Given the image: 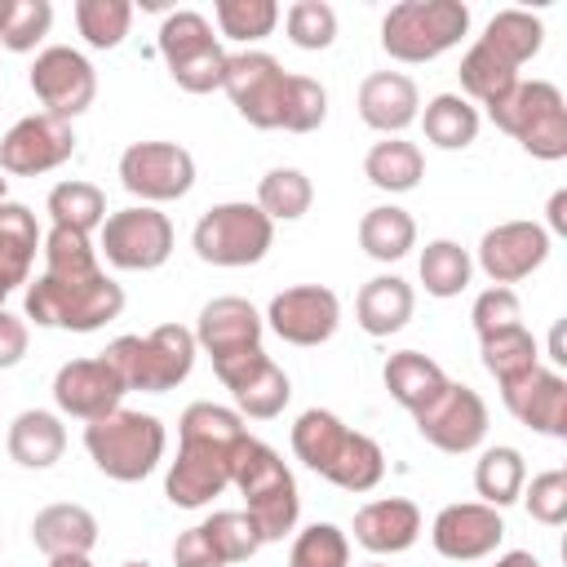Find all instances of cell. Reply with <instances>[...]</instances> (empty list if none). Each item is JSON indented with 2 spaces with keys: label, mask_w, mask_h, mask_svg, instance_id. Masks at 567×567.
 Segmentation results:
<instances>
[{
  "label": "cell",
  "mask_w": 567,
  "mask_h": 567,
  "mask_svg": "<svg viewBox=\"0 0 567 567\" xmlns=\"http://www.w3.org/2000/svg\"><path fill=\"white\" fill-rule=\"evenodd\" d=\"M443 385H447L443 368H439L434 359L416 354V350H399V354H390V363H385V390H390L408 412H421Z\"/></svg>",
  "instance_id": "cell-31"
},
{
  "label": "cell",
  "mask_w": 567,
  "mask_h": 567,
  "mask_svg": "<svg viewBox=\"0 0 567 567\" xmlns=\"http://www.w3.org/2000/svg\"><path fill=\"white\" fill-rule=\"evenodd\" d=\"M412 244H416V221H412L403 208L385 204V208H368V213H363V221H359V248H363L368 257H377V261H399Z\"/></svg>",
  "instance_id": "cell-33"
},
{
  "label": "cell",
  "mask_w": 567,
  "mask_h": 567,
  "mask_svg": "<svg viewBox=\"0 0 567 567\" xmlns=\"http://www.w3.org/2000/svg\"><path fill=\"white\" fill-rule=\"evenodd\" d=\"M545 257H549V235L536 221H501L478 244V266L496 288L527 279Z\"/></svg>",
  "instance_id": "cell-21"
},
{
  "label": "cell",
  "mask_w": 567,
  "mask_h": 567,
  "mask_svg": "<svg viewBox=\"0 0 567 567\" xmlns=\"http://www.w3.org/2000/svg\"><path fill=\"white\" fill-rule=\"evenodd\" d=\"M128 390L142 394H164L173 385H182L195 368V332L182 323H159L151 337H115L102 350Z\"/></svg>",
  "instance_id": "cell-7"
},
{
  "label": "cell",
  "mask_w": 567,
  "mask_h": 567,
  "mask_svg": "<svg viewBox=\"0 0 567 567\" xmlns=\"http://www.w3.org/2000/svg\"><path fill=\"white\" fill-rule=\"evenodd\" d=\"M372 567H381V563H372Z\"/></svg>",
  "instance_id": "cell-55"
},
{
  "label": "cell",
  "mask_w": 567,
  "mask_h": 567,
  "mask_svg": "<svg viewBox=\"0 0 567 567\" xmlns=\"http://www.w3.org/2000/svg\"><path fill=\"white\" fill-rule=\"evenodd\" d=\"M248 430L239 412L221 403H190L177 421V461L168 465L164 492L182 509H199L213 496H221L235 478V456L244 447Z\"/></svg>",
  "instance_id": "cell-2"
},
{
  "label": "cell",
  "mask_w": 567,
  "mask_h": 567,
  "mask_svg": "<svg viewBox=\"0 0 567 567\" xmlns=\"http://www.w3.org/2000/svg\"><path fill=\"white\" fill-rule=\"evenodd\" d=\"M22 354H27V323L0 310V368H13Z\"/></svg>",
  "instance_id": "cell-49"
},
{
  "label": "cell",
  "mask_w": 567,
  "mask_h": 567,
  "mask_svg": "<svg viewBox=\"0 0 567 567\" xmlns=\"http://www.w3.org/2000/svg\"><path fill=\"white\" fill-rule=\"evenodd\" d=\"M416 84L399 71H377L359 84V115L368 128L381 133H403L416 120Z\"/></svg>",
  "instance_id": "cell-26"
},
{
  "label": "cell",
  "mask_w": 567,
  "mask_h": 567,
  "mask_svg": "<svg viewBox=\"0 0 567 567\" xmlns=\"http://www.w3.org/2000/svg\"><path fill=\"white\" fill-rule=\"evenodd\" d=\"M288 40L297 49H328L337 40V13L323 0H297L288 9Z\"/></svg>",
  "instance_id": "cell-46"
},
{
  "label": "cell",
  "mask_w": 567,
  "mask_h": 567,
  "mask_svg": "<svg viewBox=\"0 0 567 567\" xmlns=\"http://www.w3.org/2000/svg\"><path fill=\"white\" fill-rule=\"evenodd\" d=\"M195 341L208 350L213 368H217V363H230V359H239V354L261 350V315H257L252 301H244V297H213V301L199 310Z\"/></svg>",
  "instance_id": "cell-22"
},
{
  "label": "cell",
  "mask_w": 567,
  "mask_h": 567,
  "mask_svg": "<svg viewBox=\"0 0 567 567\" xmlns=\"http://www.w3.org/2000/svg\"><path fill=\"white\" fill-rule=\"evenodd\" d=\"M124 310V288L106 279L89 235L53 226L44 235V275L27 288V319L40 328L93 332Z\"/></svg>",
  "instance_id": "cell-1"
},
{
  "label": "cell",
  "mask_w": 567,
  "mask_h": 567,
  "mask_svg": "<svg viewBox=\"0 0 567 567\" xmlns=\"http://www.w3.org/2000/svg\"><path fill=\"white\" fill-rule=\"evenodd\" d=\"M292 452H297V461H306L319 478L337 483L341 492H372L385 474V456H381L377 439L341 425L323 408H310L297 416Z\"/></svg>",
  "instance_id": "cell-4"
},
{
  "label": "cell",
  "mask_w": 567,
  "mask_h": 567,
  "mask_svg": "<svg viewBox=\"0 0 567 567\" xmlns=\"http://www.w3.org/2000/svg\"><path fill=\"white\" fill-rule=\"evenodd\" d=\"M275 221L257 204H217L195 221V252L208 266H252L266 257Z\"/></svg>",
  "instance_id": "cell-11"
},
{
  "label": "cell",
  "mask_w": 567,
  "mask_h": 567,
  "mask_svg": "<svg viewBox=\"0 0 567 567\" xmlns=\"http://www.w3.org/2000/svg\"><path fill=\"white\" fill-rule=\"evenodd\" d=\"M0 204H4V177H0Z\"/></svg>",
  "instance_id": "cell-54"
},
{
  "label": "cell",
  "mask_w": 567,
  "mask_h": 567,
  "mask_svg": "<svg viewBox=\"0 0 567 567\" xmlns=\"http://www.w3.org/2000/svg\"><path fill=\"white\" fill-rule=\"evenodd\" d=\"M213 372L221 377V385L230 390V399L239 403V412L252 416V421H270V416H279L284 403L292 399L288 372H284L266 350L239 354V359H230V363H217Z\"/></svg>",
  "instance_id": "cell-20"
},
{
  "label": "cell",
  "mask_w": 567,
  "mask_h": 567,
  "mask_svg": "<svg viewBox=\"0 0 567 567\" xmlns=\"http://www.w3.org/2000/svg\"><path fill=\"white\" fill-rule=\"evenodd\" d=\"M120 182L146 204L182 199L195 186V159L177 142H133L120 155Z\"/></svg>",
  "instance_id": "cell-12"
},
{
  "label": "cell",
  "mask_w": 567,
  "mask_h": 567,
  "mask_svg": "<svg viewBox=\"0 0 567 567\" xmlns=\"http://www.w3.org/2000/svg\"><path fill=\"white\" fill-rule=\"evenodd\" d=\"M120 567H151V563H120Z\"/></svg>",
  "instance_id": "cell-53"
},
{
  "label": "cell",
  "mask_w": 567,
  "mask_h": 567,
  "mask_svg": "<svg viewBox=\"0 0 567 567\" xmlns=\"http://www.w3.org/2000/svg\"><path fill=\"white\" fill-rule=\"evenodd\" d=\"M487 115L527 155H536V159L567 155V102L549 80H518L496 106H487Z\"/></svg>",
  "instance_id": "cell-8"
},
{
  "label": "cell",
  "mask_w": 567,
  "mask_h": 567,
  "mask_svg": "<svg viewBox=\"0 0 567 567\" xmlns=\"http://www.w3.org/2000/svg\"><path fill=\"white\" fill-rule=\"evenodd\" d=\"M549 226H554V230H567V195H563V190L549 199Z\"/></svg>",
  "instance_id": "cell-50"
},
{
  "label": "cell",
  "mask_w": 567,
  "mask_h": 567,
  "mask_svg": "<svg viewBox=\"0 0 567 567\" xmlns=\"http://www.w3.org/2000/svg\"><path fill=\"white\" fill-rule=\"evenodd\" d=\"M133 4L128 0H75V27L93 49H115L128 35Z\"/></svg>",
  "instance_id": "cell-43"
},
{
  "label": "cell",
  "mask_w": 567,
  "mask_h": 567,
  "mask_svg": "<svg viewBox=\"0 0 567 567\" xmlns=\"http://www.w3.org/2000/svg\"><path fill=\"white\" fill-rule=\"evenodd\" d=\"M492 567H540V563H536L527 549H509V554H501Z\"/></svg>",
  "instance_id": "cell-51"
},
{
  "label": "cell",
  "mask_w": 567,
  "mask_h": 567,
  "mask_svg": "<svg viewBox=\"0 0 567 567\" xmlns=\"http://www.w3.org/2000/svg\"><path fill=\"white\" fill-rule=\"evenodd\" d=\"M470 319H474V332L487 337V332H501V328H509V323H523V310H518V297H514L509 288H487V292L474 301Z\"/></svg>",
  "instance_id": "cell-48"
},
{
  "label": "cell",
  "mask_w": 567,
  "mask_h": 567,
  "mask_svg": "<svg viewBox=\"0 0 567 567\" xmlns=\"http://www.w3.org/2000/svg\"><path fill=\"white\" fill-rule=\"evenodd\" d=\"M266 319H270L279 341H288V346H319V341H328L337 332L341 301L323 284H301V288H284L270 301Z\"/></svg>",
  "instance_id": "cell-19"
},
{
  "label": "cell",
  "mask_w": 567,
  "mask_h": 567,
  "mask_svg": "<svg viewBox=\"0 0 567 567\" xmlns=\"http://www.w3.org/2000/svg\"><path fill=\"white\" fill-rule=\"evenodd\" d=\"M430 536H434V549H439L443 558L474 563V558H483V554H492V549L501 545L505 523H501V514H496L492 505H483V501H465V505H447V509H439Z\"/></svg>",
  "instance_id": "cell-24"
},
{
  "label": "cell",
  "mask_w": 567,
  "mask_h": 567,
  "mask_svg": "<svg viewBox=\"0 0 567 567\" xmlns=\"http://www.w3.org/2000/svg\"><path fill=\"white\" fill-rule=\"evenodd\" d=\"M461 89L470 93V97H478L483 106H496L514 84H518V71L509 66V62H501L487 44H474L465 58H461Z\"/></svg>",
  "instance_id": "cell-38"
},
{
  "label": "cell",
  "mask_w": 567,
  "mask_h": 567,
  "mask_svg": "<svg viewBox=\"0 0 567 567\" xmlns=\"http://www.w3.org/2000/svg\"><path fill=\"white\" fill-rule=\"evenodd\" d=\"M363 173H368V182L381 186V190H412V186L421 182V173H425V159H421V151H416L412 142L390 137V142H377V146L368 151Z\"/></svg>",
  "instance_id": "cell-36"
},
{
  "label": "cell",
  "mask_w": 567,
  "mask_h": 567,
  "mask_svg": "<svg viewBox=\"0 0 567 567\" xmlns=\"http://www.w3.org/2000/svg\"><path fill=\"white\" fill-rule=\"evenodd\" d=\"M421 284L434 297H456L470 284V252L452 239H434L421 252Z\"/></svg>",
  "instance_id": "cell-41"
},
{
  "label": "cell",
  "mask_w": 567,
  "mask_h": 567,
  "mask_svg": "<svg viewBox=\"0 0 567 567\" xmlns=\"http://www.w3.org/2000/svg\"><path fill=\"white\" fill-rule=\"evenodd\" d=\"M159 53L168 62V75L186 89V93H213L221 89L226 75V53L208 27L204 13L195 9H177L164 18L159 27Z\"/></svg>",
  "instance_id": "cell-10"
},
{
  "label": "cell",
  "mask_w": 567,
  "mask_h": 567,
  "mask_svg": "<svg viewBox=\"0 0 567 567\" xmlns=\"http://www.w3.org/2000/svg\"><path fill=\"white\" fill-rule=\"evenodd\" d=\"M421 536V509L412 501H372L354 514V540L372 554H403Z\"/></svg>",
  "instance_id": "cell-25"
},
{
  "label": "cell",
  "mask_w": 567,
  "mask_h": 567,
  "mask_svg": "<svg viewBox=\"0 0 567 567\" xmlns=\"http://www.w3.org/2000/svg\"><path fill=\"white\" fill-rule=\"evenodd\" d=\"M501 399L505 408L527 425V430H540V434H554V439H567V381L549 368H532L514 381L501 385Z\"/></svg>",
  "instance_id": "cell-23"
},
{
  "label": "cell",
  "mask_w": 567,
  "mask_h": 567,
  "mask_svg": "<svg viewBox=\"0 0 567 567\" xmlns=\"http://www.w3.org/2000/svg\"><path fill=\"white\" fill-rule=\"evenodd\" d=\"M62 447H66V430L53 412L31 408L9 425V456L27 470H49L62 456Z\"/></svg>",
  "instance_id": "cell-30"
},
{
  "label": "cell",
  "mask_w": 567,
  "mask_h": 567,
  "mask_svg": "<svg viewBox=\"0 0 567 567\" xmlns=\"http://www.w3.org/2000/svg\"><path fill=\"white\" fill-rule=\"evenodd\" d=\"M315 199V186L301 168H270L257 186V208L270 221H297Z\"/></svg>",
  "instance_id": "cell-39"
},
{
  "label": "cell",
  "mask_w": 567,
  "mask_h": 567,
  "mask_svg": "<svg viewBox=\"0 0 567 567\" xmlns=\"http://www.w3.org/2000/svg\"><path fill=\"white\" fill-rule=\"evenodd\" d=\"M49 213H53V226L89 235L106 217V195L93 182H58L49 190Z\"/></svg>",
  "instance_id": "cell-40"
},
{
  "label": "cell",
  "mask_w": 567,
  "mask_h": 567,
  "mask_svg": "<svg viewBox=\"0 0 567 567\" xmlns=\"http://www.w3.org/2000/svg\"><path fill=\"white\" fill-rule=\"evenodd\" d=\"M75 155V133L66 120L53 115H27L0 137V168L13 177H35Z\"/></svg>",
  "instance_id": "cell-16"
},
{
  "label": "cell",
  "mask_w": 567,
  "mask_h": 567,
  "mask_svg": "<svg viewBox=\"0 0 567 567\" xmlns=\"http://www.w3.org/2000/svg\"><path fill=\"white\" fill-rule=\"evenodd\" d=\"M470 31V9L461 0H403L381 22V49L399 62H430L461 44Z\"/></svg>",
  "instance_id": "cell-9"
},
{
  "label": "cell",
  "mask_w": 567,
  "mask_h": 567,
  "mask_svg": "<svg viewBox=\"0 0 567 567\" xmlns=\"http://www.w3.org/2000/svg\"><path fill=\"white\" fill-rule=\"evenodd\" d=\"M346 563H350V545H346V532L332 523L306 527L288 554V567H346Z\"/></svg>",
  "instance_id": "cell-45"
},
{
  "label": "cell",
  "mask_w": 567,
  "mask_h": 567,
  "mask_svg": "<svg viewBox=\"0 0 567 567\" xmlns=\"http://www.w3.org/2000/svg\"><path fill=\"white\" fill-rule=\"evenodd\" d=\"M478 346H483V368L505 385V381H514V377H523V372H532L536 368V337L523 328V323H509V328H501V332H487V337H478Z\"/></svg>",
  "instance_id": "cell-37"
},
{
  "label": "cell",
  "mask_w": 567,
  "mask_h": 567,
  "mask_svg": "<svg viewBox=\"0 0 567 567\" xmlns=\"http://www.w3.org/2000/svg\"><path fill=\"white\" fill-rule=\"evenodd\" d=\"M239 492H244V514L257 532V540H284L292 527H297V483L288 474V465L279 461L275 447H266L261 439H244L239 456H235V478H230Z\"/></svg>",
  "instance_id": "cell-5"
},
{
  "label": "cell",
  "mask_w": 567,
  "mask_h": 567,
  "mask_svg": "<svg viewBox=\"0 0 567 567\" xmlns=\"http://www.w3.org/2000/svg\"><path fill=\"white\" fill-rule=\"evenodd\" d=\"M540 40H545L540 18H532V13H523V9H501V13L487 22V31L478 35V44H487V49H492L501 62H509L514 71H518L527 58L540 53Z\"/></svg>",
  "instance_id": "cell-32"
},
{
  "label": "cell",
  "mask_w": 567,
  "mask_h": 567,
  "mask_svg": "<svg viewBox=\"0 0 567 567\" xmlns=\"http://www.w3.org/2000/svg\"><path fill=\"white\" fill-rule=\"evenodd\" d=\"M523 478H527V465H523L518 447H487L478 456V465H474V487H478L483 505H492V509L518 501Z\"/></svg>",
  "instance_id": "cell-35"
},
{
  "label": "cell",
  "mask_w": 567,
  "mask_h": 567,
  "mask_svg": "<svg viewBox=\"0 0 567 567\" xmlns=\"http://www.w3.org/2000/svg\"><path fill=\"white\" fill-rule=\"evenodd\" d=\"M49 567H93L89 554H62V558H49Z\"/></svg>",
  "instance_id": "cell-52"
},
{
  "label": "cell",
  "mask_w": 567,
  "mask_h": 567,
  "mask_svg": "<svg viewBox=\"0 0 567 567\" xmlns=\"http://www.w3.org/2000/svg\"><path fill=\"white\" fill-rule=\"evenodd\" d=\"M31 93L44 102V115L75 120L80 111L93 106L97 75H93V66H89L84 53L66 49V44H49L35 58V66H31Z\"/></svg>",
  "instance_id": "cell-15"
},
{
  "label": "cell",
  "mask_w": 567,
  "mask_h": 567,
  "mask_svg": "<svg viewBox=\"0 0 567 567\" xmlns=\"http://www.w3.org/2000/svg\"><path fill=\"white\" fill-rule=\"evenodd\" d=\"M257 532L248 523V514L239 509H217L213 518H204L199 527L182 532L173 545V563L177 567H226V563H244L257 554Z\"/></svg>",
  "instance_id": "cell-18"
},
{
  "label": "cell",
  "mask_w": 567,
  "mask_h": 567,
  "mask_svg": "<svg viewBox=\"0 0 567 567\" xmlns=\"http://www.w3.org/2000/svg\"><path fill=\"white\" fill-rule=\"evenodd\" d=\"M421 124H425V137H430L434 146H443V151H461V146H470V142L478 137V111H474L461 93H439V97H430Z\"/></svg>",
  "instance_id": "cell-34"
},
{
  "label": "cell",
  "mask_w": 567,
  "mask_h": 567,
  "mask_svg": "<svg viewBox=\"0 0 567 567\" xmlns=\"http://www.w3.org/2000/svg\"><path fill=\"white\" fill-rule=\"evenodd\" d=\"M412 416H416L421 439L434 443L439 452H452V456L474 452V447L483 443V434H487V403H483L470 385H461V381H447V385H443L421 412H412Z\"/></svg>",
  "instance_id": "cell-14"
},
{
  "label": "cell",
  "mask_w": 567,
  "mask_h": 567,
  "mask_svg": "<svg viewBox=\"0 0 567 567\" xmlns=\"http://www.w3.org/2000/svg\"><path fill=\"white\" fill-rule=\"evenodd\" d=\"M221 89L230 93L235 111L252 128H288L310 133L328 115V93L310 75H288L270 53H235L226 58Z\"/></svg>",
  "instance_id": "cell-3"
},
{
  "label": "cell",
  "mask_w": 567,
  "mask_h": 567,
  "mask_svg": "<svg viewBox=\"0 0 567 567\" xmlns=\"http://www.w3.org/2000/svg\"><path fill=\"white\" fill-rule=\"evenodd\" d=\"M40 244H44V239H40V226H35L31 208L4 199V204H0V301H4L18 284H27ZM0 310H4V306H0Z\"/></svg>",
  "instance_id": "cell-27"
},
{
  "label": "cell",
  "mask_w": 567,
  "mask_h": 567,
  "mask_svg": "<svg viewBox=\"0 0 567 567\" xmlns=\"http://www.w3.org/2000/svg\"><path fill=\"white\" fill-rule=\"evenodd\" d=\"M53 22V4L49 0H0V44L13 53H27L44 40Z\"/></svg>",
  "instance_id": "cell-42"
},
{
  "label": "cell",
  "mask_w": 567,
  "mask_h": 567,
  "mask_svg": "<svg viewBox=\"0 0 567 567\" xmlns=\"http://www.w3.org/2000/svg\"><path fill=\"white\" fill-rule=\"evenodd\" d=\"M527 514L545 527H558L567 518V470H545L527 487Z\"/></svg>",
  "instance_id": "cell-47"
},
{
  "label": "cell",
  "mask_w": 567,
  "mask_h": 567,
  "mask_svg": "<svg viewBox=\"0 0 567 567\" xmlns=\"http://www.w3.org/2000/svg\"><path fill=\"white\" fill-rule=\"evenodd\" d=\"M412 301H416L412 284H403L399 275H377L359 288V301H354L359 328L368 337H390L412 319Z\"/></svg>",
  "instance_id": "cell-29"
},
{
  "label": "cell",
  "mask_w": 567,
  "mask_h": 567,
  "mask_svg": "<svg viewBox=\"0 0 567 567\" xmlns=\"http://www.w3.org/2000/svg\"><path fill=\"white\" fill-rule=\"evenodd\" d=\"M102 252L115 270H155L173 252V221L151 204L120 208L102 226Z\"/></svg>",
  "instance_id": "cell-13"
},
{
  "label": "cell",
  "mask_w": 567,
  "mask_h": 567,
  "mask_svg": "<svg viewBox=\"0 0 567 567\" xmlns=\"http://www.w3.org/2000/svg\"><path fill=\"white\" fill-rule=\"evenodd\" d=\"M213 13H217L221 35L244 40V44L270 35L275 22H279V4H275V0H217Z\"/></svg>",
  "instance_id": "cell-44"
},
{
  "label": "cell",
  "mask_w": 567,
  "mask_h": 567,
  "mask_svg": "<svg viewBox=\"0 0 567 567\" xmlns=\"http://www.w3.org/2000/svg\"><path fill=\"white\" fill-rule=\"evenodd\" d=\"M164 443H168V434H164L159 416H151V412L115 408L111 416L84 425V447H89L93 465H97L106 478H115V483H137V478H146V474L159 465Z\"/></svg>",
  "instance_id": "cell-6"
},
{
  "label": "cell",
  "mask_w": 567,
  "mask_h": 567,
  "mask_svg": "<svg viewBox=\"0 0 567 567\" xmlns=\"http://www.w3.org/2000/svg\"><path fill=\"white\" fill-rule=\"evenodd\" d=\"M31 540L35 549H44L49 558H62V554H89L97 545V518L84 509V505H71V501H58L49 509L35 514L31 523Z\"/></svg>",
  "instance_id": "cell-28"
},
{
  "label": "cell",
  "mask_w": 567,
  "mask_h": 567,
  "mask_svg": "<svg viewBox=\"0 0 567 567\" xmlns=\"http://www.w3.org/2000/svg\"><path fill=\"white\" fill-rule=\"evenodd\" d=\"M124 390H128V385H124L120 368H115L106 354H97V359H71V363H62L58 377H53V399H58V408H62L66 416H80V421H102V416H111V412L120 408Z\"/></svg>",
  "instance_id": "cell-17"
}]
</instances>
